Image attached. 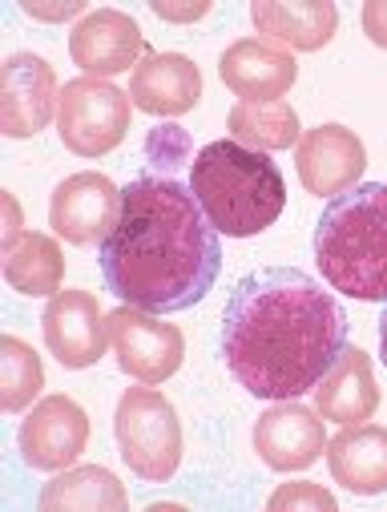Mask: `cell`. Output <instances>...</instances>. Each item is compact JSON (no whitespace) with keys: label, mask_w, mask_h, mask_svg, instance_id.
Returning a JSON list of instances; mask_svg holds the SVG:
<instances>
[{"label":"cell","mask_w":387,"mask_h":512,"mask_svg":"<svg viewBox=\"0 0 387 512\" xmlns=\"http://www.w3.org/2000/svg\"><path fill=\"white\" fill-rule=\"evenodd\" d=\"M347 311L299 267H263L238 279L222 311V359L258 400H299L347 347Z\"/></svg>","instance_id":"cell-1"},{"label":"cell","mask_w":387,"mask_h":512,"mask_svg":"<svg viewBox=\"0 0 387 512\" xmlns=\"http://www.w3.org/2000/svg\"><path fill=\"white\" fill-rule=\"evenodd\" d=\"M105 291L150 315L190 311L222 271V242L190 186L146 174L121 190V218L97 246Z\"/></svg>","instance_id":"cell-2"},{"label":"cell","mask_w":387,"mask_h":512,"mask_svg":"<svg viewBox=\"0 0 387 512\" xmlns=\"http://www.w3.org/2000/svg\"><path fill=\"white\" fill-rule=\"evenodd\" d=\"M315 263L331 291L387 303V182H359L327 202L315 226Z\"/></svg>","instance_id":"cell-3"},{"label":"cell","mask_w":387,"mask_h":512,"mask_svg":"<svg viewBox=\"0 0 387 512\" xmlns=\"http://www.w3.org/2000/svg\"><path fill=\"white\" fill-rule=\"evenodd\" d=\"M190 194L198 198L210 226L226 238H250L275 226L287 206L283 170L258 150L234 138L210 142L190 162Z\"/></svg>","instance_id":"cell-4"},{"label":"cell","mask_w":387,"mask_h":512,"mask_svg":"<svg viewBox=\"0 0 387 512\" xmlns=\"http://www.w3.org/2000/svg\"><path fill=\"white\" fill-rule=\"evenodd\" d=\"M113 432H117V448L121 460L129 464V472L162 484L178 472L182 464V424L174 404L158 392V388H129L117 404L113 416Z\"/></svg>","instance_id":"cell-5"},{"label":"cell","mask_w":387,"mask_h":512,"mask_svg":"<svg viewBox=\"0 0 387 512\" xmlns=\"http://www.w3.org/2000/svg\"><path fill=\"white\" fill-rule=\"evenodd\" d=\"M129 93L101 77H77L61 89L57 134L61 146L77 158H105L129 134Z\"/></svg>","instance_id":"cell-6"},{"label":"cell","mask_w":387,"mask_h":512,"mask_svg":"<svg viewBox=\"0 0 387 512\" xmlns=\"http://www.w3.org/2000/svg\"><path fill=\"white\" fill-rule=\"evenodd\" d=\"M109 343L117 355V367L138 379V383H166L182 359H186V339L174 323H162L158 315L142 307H117L109 311Z\"/></svg>","instance_id":"cell-7"},{"label":"cell","mask_w":387,"mask_h":512,"mask_svg":"<svg viewBox=\"0 0 387 512\" xmlns=\"http://www.w3.org/2000/svg\"><path fill=\"white\" fill-rule=\"evenodd\" d=\"M61 105L57 73L37 53H17L0 69V134L37 138Z\"/></svg>","instance_id":"cell-8"},{"label":"cell","mask_w":387,"mask_h":512,"mask_svg":"<svg viewBox=\"0 0 387 512\" xmlns=\"http://www.w3.org/2000/svg\"><path fill=\"white\" fill-rule=\"evenodd\" d=\"M295 166H299V182L307 194L339 198L359 186V178L367 170V146L359 142L355 130H347L339 121H327L299 138Z\"/></svg>","instance_id":"cell-9"},{"label":"cell","mask_w":387,"mask_h":512,"mask_svg":"<svg viewBox=\"0 0 387 512\" xmlns=\"http://www.w3.org/2000/svg\"><path fill=\"white\" fill-rule=\"evenodd\" d=\"M121 218V190L93 170L69 174L49 202V226L57 230V238L73 242V246H89V242H105L113 234Z\"/></svg>","instance_id":"cell-10"},{"label":"cell","mask_w":387,"mask_h":512,"mask_svg":"<svg viewBox=\"0 0 387 512\" xmlns=\"http://www.w3.org/2000/svg\"><path fill=\"white\" fill-rule=\"evenodd\" d=\"M41 331L45 347L69 371L93 367L109 347V315L89 291H57L41 315Z\"/></svg>","instance_id":"cell-11"},{"label":"cell","mask_w":387,"mask_h":512,"mask_svg":"<svg viewBox=\"0 0 387 512\" xmlns=\"http://www.w3.org/2000/svg\"><path fill=\"white\" fill-rule=\"evenodd\" d=\"M146 33L142 25L121 13V9H97L89 17H81V25L69 33V57L85 77H117L129 65L138 69V61L146 57Z\"/></svg>","instance_id":"cell-12"},{"label":"cell","mask_w":387,"mask_h":512,"mask_svg":"<svg viewBox=\"0 0 387 512\" xmlns=\"http://www.w3.org/2000/svg\"><path fill=\"white\" fill-rule=\"evenodd\" d=\"M89 444V416L69 396L41 400L21 424V460L37 472H65Z\"/></svg>","instance_id":"cell-13"},{"label":"cell","mask_w":387,"mask_h":512,"mask_svg":"<svg viewBox=\"0 0 387 512\" xmlns=\"http://www.w3.org/2000/svg\"><path fill=\"white\" fill-rule=\"evenodd\" d=\"M254 452L275 472L311 468L327 452V432H323L319 412H311L295 400H279L254 424Z\"/></svg>","instance_id":"cell-14"},{"label":"cell","mask_w":387,"mask_h":512,"mask_svg":"<svg viewBox=\"0 0 387 512\" xmlns=\"http://www.w3.org/2000/svg\"><path fill=\"white\" fill-rule=\"evenodd\" d=\"M218 73H222V85L242 101H283V93H291V85L299 81L295 57L258 37L234 41L222 53Z\"/></svg>","instance_id":"cell-15"},{"label":"cell","mask_w":387,"mask_h":512,"mask_svg":"<svg viewBox=\"0 0 387 512\" xmlns=\"http://www.w3.org/2000/svg\"><path fill=\"white\" fill-rule=\"evenodd\" d=\"M250 21L271 45L287 53H319L339 29V9L331 0H254Z\"/></svg>","instance_id":"cell-16"},{"label":"cell","mask_w":387,"mask_h":512,"mask_svg":"<svg viewBox=\"0 0 387 512\" xmlns=\"http://www.w3.org/2000/svg\"><path fill=\"white\" fill-rule=\"evenodd\" d=\"M202 97V73L182 53H146L129 77V101L154 117L190 113Z\"/></svg>","instance_id":"cell-17"},{"label":"cell","mask_w":387,"mask_h":512,"mask_svg":"<svg viewBox=\"0 0 387 512\" xmlns=\"http://www.w3.org/2000/svg\"><path fill=\"white\" fill-rule=\"evenodd\" d=\"M379 408V388L371 375V355L363 347H343L335 367L315 383V412L335 424H363Z\"/></svg>","instance_id":"cell-18"},{"label":"cell","mask_w":387,"mask_h":512,"mask_svg":"<svg viewBox=\"0 0 387 512\" xmlns=\"http://www.w3.org/2000/svg\"><path fill=\"white\" fill-rule=\"evenodd\" d=\"M327 464L335 484L355 496L387 492V428L347 424L339 436L327 440Z\"/></svg>","instance_id":"cell-19"},{"label":"cell","mask_w":387,"mask_h":512,"mask_svg":"<svg viewBox=\"0 0 387 512\" xmlns=\"http://www.w3.org/2000/svg\"><path fill=\"white\" fill-rule=\"evenodd\" d=\"M37 508L53 512V508H77V512H121L129 508V496L121 488V480L101 468V464H73L65 468L57 480H49L37 496Z\"/></svg>","instance_id":"cell-20"},{"label":"cell","mask_w":387,"mask_h":512,"mask_svg":"<svg viewBox=\"0 0 387 512\" xmlns=\"http://www.w3.org/2000/svg\"><path fill=\"white\" fill-rule=\"evenodd\" d=\"M226 130L238 146L271 154V150H291L303 138L299 113L287 101H238L226 113Z\"/></svg>","instance_id":"cell-21"},{"label":"cell","mask_w":387,"mask_h":512,"mask_svg":"<svg viewBox=\"0 0 387 512\" xmlns=\"http://www.w3.org/2000/svg\"><path fill=\"white\" fill-rule=\"evenodd\" d=\"M65 279V259H61V246L49 234H25L9 254H5V283L17 295L29 299H53L61 291Z\"/></svg>","instance_id":"cell-22"},{"label":"cell","mask_w":387,"mask_h":512,"mask_svg":"<svg viewBox=\"0 0 387 512\" xmlns=\"http://www.w3.org/2000/svg\"><path fill=\"white\" fill-rule=\"evenodd\" d=\"M45 388V363L41 355L21 343L17 335H5L0 339V408L9 416L25 412Z\"/></svg>","instance_id":"cell-23"},{"label":"cell","mask_w":387,"mask_h":512,"mask_svg":"<svg viewBox=\"0 0 387 512\" xmlns=\"http://www.w3.org/2000/svg\"><path fill=\"white\" fill-rule=\"evenodd\" d=\"M271 512L279 508H315V512H335V496L323 488V484H311V480H295V484H283L275 488V496L267 500Z\"/></svg>","instance_id":"cell-24"},{"label":"cell","mask_w":387,"mask_h":512,"mask_svg":"<svg viewBox=\"0 0 387 512\" xmlns=\"http://www.w3.org/2000/svg\"><path fill=\"white\" fill-rule=\"evenodd\" d=\"M150 9H154L162 21H174V25H194L198 17H206V13H210L206 0H190V5H174V0H154Z\"/></svg>","instance_id":"cell-25"},{"label":"cell","mask_w":387,"mask_h":512,"mask_svg":"<svg viewBox=\"0 0 387 512\" xmlns=\"http://www.w3.org/2000/svg\"><path fill=\"white\" fill-rule=\"evenodd\" d=\"M363 33L371 45L387 53V0H367L363 5Z\"/></svg>","instance_id":"cell-26"},{"label":"cell","mask_w":387,"mask_h":512,"mask_svg":"<svg viewBox=\"0 0 387 512\" xmlns=\"http://www.w3.org/2000/svg\"><path fill=\"white\" fill-rule=\"evenodd\" d=\"M25 13L37 17V21H69V17H81L85 5H81V0H65V5H33V0H29Z\"/></svg>","instance_id":"cell-27"},{"label":"cell","mask_w":387,"mask_h":512,"mask_svg":"<svg viewBox=\"0 0 387 512\" xmlns=\"http://www.w3.org/2000/svg\"><path fill=\"white\" fill-rule=\"evenodd\" d=\"M0 202H5V214H9V226H5V254H9L25 238V230H21V206H17L13 194H0Z\"/></svg>","instance_id":"cell-28"},{"label":"cell","mask_w":387,"mask_h":512,"mask_svg":"<svg viewBox=\"0 0 387 512\" xmlns=\"http://www.w3.org/2000/svg\"><path fill=\"white\" fill-rule=\"evenodd\" d=\"M379 351H383V363H387V315L379 319Z\"/></svg>","instance_id":"cell-29"}]
</instances>
